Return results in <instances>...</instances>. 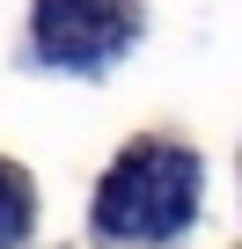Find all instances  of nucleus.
Returning a JSON list of instances; mask_svg holds the SVG:
<instances>
[{
  "label": "nucleus",
  "mask_w": 242,
  "mask_h": 249,
  "mask_svg": "<svg viewBox=\"0 0 242 249\" xmlns=\"http://www.w3.org/2000/svg\"><path fill=\"white\" fill-rule=\"evenodd\" d=\"M191 213H198V161L162 140L117 154V169L95 191V227L110 242H169Z\"/></svg>",
  "instance_id": "nucleus-1"
},
{
  "label": "nucleus",
  "mask_w": 242,
  "mask_h": 249,
  "mask_svg": "<svg viewBox=\"0 0 242 249\" xmlns=\"http://www.w3.org/2000/svg\"><path fill=\"white\" fill-rule=\"evenodd\" d=\"M140 8L132 0H37V44L59 66H103L132 44Z\"/></svg>",
  "instance_id": "nucleus-2"
},
{
  "label": "nucleus",
  "mask_w": 242,
  "mask_h": 249,
  "mask_svg": "<svg viewBox=\"0 0 242 249\" xmlns=\"http://www.w3.org/2000/svg\"><path fill=\"white\" fill-rule=\"evenodd\" d=\"M22 227H30V183L0 161V249H15L22 242Z\"/></svg>",
  "instance_id": "nucleus-3"
}]
</instances>
